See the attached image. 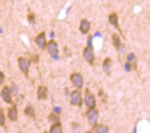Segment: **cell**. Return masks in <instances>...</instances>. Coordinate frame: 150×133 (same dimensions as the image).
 <instances>
[{"instance_id": "obj_1", "label": "cell", "mask_w": 150, "mask_h": 133, "mask_svg": "<svg viewBox=\"0 0 150 133\" xmlns=\"http://www.w3.org/2000/svg\"><path fill=\"white\" fill-rule=\"evenodd\" d=\"M83 56L88 64L94 66L95 63V52H94V47H92V37H88V41H87V47L83 50Z\"/></svg>"}, {"instance_id": "obj_2", "label": "cell", "mask_w": 150, "mask_h": 133, "mask_svg": "<svg viewBox=\"0 0 150 133\" xmlns=\"http://www.w3.org/2000/svg\"><path fill=\"white\" fill-rule=\"evenodd\" d=\"M17 62H18L19 70L23 73L25 77H28V76H29V70H30V59H28L25 56H19Z\"/></svg>"}, {"instance_id": "obj_3", "label": "cell", "mask_w": 150, "mask_h": 133, "mask_svg": "<svg viewBox=\"0 0 150 133\" xmlns=\"http://www.w3.org/2000/svg\"><path fill=\"white\" fill-rule=\"evenodd\" d=\"M86 117H87V119H88V124L94 128V126L98 124V119H99V113H98V110H96L95 107H94V108H88V110H87V113H86Z\"/></svg>"}, {"instance_id": "obj_4", "label": "cell", "mask_w": 150, "mask_h": 133, "mask_svg": "<svg viewBox=\"0 0 150 133\" xmlns=\"http://www.w3.org/2000/svg\"><path fill=\"white\" fill-rule=\"evenodd\" d=\"M70 104L76 106V107H81L83 106V95L80 89H74L70 93Z\"/></svg>"}, {"instance_id": "obj_5", "label": "cell", "mask_w": 150, "mask_h": 133, "mask_svg": "<svg viewBox=\"0 0 150 133\" xmlns=\"http://www.w3.org/2000/svg\"><path fill=\"white\" fill-rule=\"evenodd\" d=\"M84 103L88 108H94L96 106V99H95V95L92 93L90 89H86V93H84Z\"/></svg>"}, {"instance_id": "obj_6", "label": "cell", "mask_w": 150, "mask_h": 133, "mask_svg": "<svg viewBox=\"0 0 150 133\" xmlns=\"http://www.w3.org/2000/svg\"><path fill=\"white\" fill-rule=\"evenodd\" d=\"M47 51H48V54H50L54 59H58L59 58V50H58V43L55 41V40H50V41H47Z\"/></svg>"}, {"instance_id": "obj_7", "label": "cell", "mask_w": 150, "mask_h": 133, "mask_svg": "<svg viewBox=\"0 0 150 133\" xmlns=\"http://www.w3.org/2000/svg\"><path fill=\"white\" fill-rule=\"evenodd\" d=\"M70 83L73 84V87H76V89H81L84 85V78L80 73H72L70 74Z\"/></svg>"}, {"instance_id": "obj_8", "label": "cell", "mask_w": 150, "mask_h": 133, "mask_svg": "<svg viewBox=\"0 0 150 133\" xmlns=\"http://www.w3.org/2000/svg\"><path fill=\"white\" fill-rule=\"evenodd\" d=\"M35 43L36 46L40 48V50H46L47 48V36H46V32H40L35 37Z\"/></svg>"}, {"instance_id": "obj_9", "label": "cell", "mask_w": 150, "mask_h": 133, "mask_svg": "<svg viewBox=\"0 0 150 133\" xmlns=\"http://www.w3.org/2000/svg\"><path fill=\"white\" fill-rule=\"evenodd\" d=\"M0 96H1V99H3L7 104H11V103H13V95H11V88L10 87H3L1 88Z\"/></svg>"}, {"instance_id": "obj_10", "label": "cell", "mask_w": 150, "mask_h": 133, "mask_svg": "<svg viewBox=\"0 0 150 133\" xmlns=\"http://www.w3.org/2000/svg\"><path fill=\"white\" fill-rule=\"evenodd\" d=\"M108 21H109V23L113 26V28H116V30H117L118 33H121V28H120V25H118V15L117 13H110L109 17H108ZM123 34V33H121Z\"/></svg>"}, {"instance_id": "obj_11", "label": "cell", "mask_w": 150, "mask_h": 133, "mask_svg": "<svg viewBox=\"0 0 150 133\" xmlns=\"http://www.w3.org/2000/svg\"><path fill=\"white\" fill-rule=\"evenodd\" d=\"M79 29H80V32L83 33V34H88L90 33V29H91V23H90V21L88 19H81L80 21V23H79Z\"/></svg>"}, {"instance_id": "obj_12", "label": "cell", "mask_w": 150, "mask_h": 133, "mask_svg": "<svg viewBox=\"0 0 150 133\" xmlns=\"http://www.w3.org/2000/svg\"><path fill=\"white\" fill-rule=\"evenodd\" d=\"M48 97V89L46 85H39L37 88V99L39 100H46Z\"/></svg>"}, {"instance_id": "obj_13", "label": "cell", "mask_w": 150, "mask_h": 133, "mask_svg": "<svg viewBox=\"0 0 150 133\" xmlns=\"http://www.w3.org/2000/svg\"><path fill=\"white\" fill-rule=\"evenodd\" d=\"M7 117H8V119L10 121H13V122H15V121L18 119V108H17V106L15 104H13L8 108V111H7Z\"/></svg>"}, {"instance_id": "obj_14", "label": "cell", "mask_w": 150, "mask_h": 133, "mask_svg": "<svg viewBox=\"0 0 150 133\" xmlns=\"http://www.w3.org/2000/svg\"><path fill=\"white\" fill-rule=\"evenodd\" d=\"M112 63H113V60L110 59V58H106L103 60V63H102V67H103V71L106 73V76L112 74Z\"/></svg>"}, {"instance_id": "obj_15", "label": "cell", "mask_w": 150, "mask_h": 133, "mask_svg": "<svg viewBox=\"0 0 150 133\" xmlns=\"http://www.w3.org/2000/svg\"><path fill=\"white\" fill-rule=\"evenodd\" d=\"M92 133H109V126L105 124H96L92 129Z\"/></svg>"}, {"instance_id": "obj_16", "label": "cell", "mask_w": 150, "mask_h": 133, "mask_svg": "<svg viewBox=\"0 0 150 133\" xmlns=\"http://www.w3.org/2000/svg\"><path fill=\"white\" fill-rule=\"evenodd\" d=\"M112 43H113V47L116 50H121V40H120V36L117 33H113L112 34Z\"/></svg>"}, {"instance_id": "obj_17", "label": "cell", "mask_w": 150, "mask_h": 133, "mask_svg": "<svg viewBox=\"0 0 150 133\" xmlns=\"http://www.w3.org/2000/svg\"><path fill=\"white\" fill-rule=\"evenodd\" d=\"M50 133H64V129H62V125H61V122H55V124L51 125Z\"/></svg>"}, {"instance_id": "obj_18", "label": "cell", "mask_w": 150, "mask_h": 133, "mask_svg": "<svg viewBox=\"0 0 150 133\" xmlns=\"http://www.w3.org/2000/svg\"><path fill=\"white\" fill-rule=\"evenodd\" d=\"M25 115H26V117H30V118H35V117H36L33 106H26V107H25Z\"/></svg>"}, {"instance_id": "obj_19", "label": "cell", "mask_w": 150, "mask_h": 133, "mask_svg": "<svg viewBox=\"0 0 150 133\" xmlns=\"http://www.w3.org/2000/svg\"><path fill=\"white\" fill-rule=\"evenodd\" d=\"M124 69H125V71H131L132 69H137V63H131V62H125V64H124Z\"/></svg>"}, {"instance_id": "obj_20", "label": "cell", "mask_w": 150, "mask_h": 133, "mask_svg": "<svg viewBox=\"0 0 150 133\" xmlns=\"http://www.w3.org/2000/svg\"><path fill=\"white\" fill-rule=\"evenodd\" d=\"M48 119H50L52 124H55V122H59V117L55 113H51L50 115H48Z\"/></svg>"}, {"instance_id": "obj_21", "label": "cell", "mask_w": 150, "mask_h": 133, "mask_svg": "<svg viewBox=\"0 0 150 133\" xmlns=\"http://www.w3.org/2000/svg\"><path fill=\"white\" fill-rule=\"evenodd\" d=\"M26 18H28V22L30 23V25H35V22H36V17H35L33 13H29Z\"/></svg>"}, {"instance_id": "obj_22", "label": "cell", "mask_w": 150, "mask_h": 133, "mask_svg": "<svg viewBox=\"0 0 150 133\" xmlns=\"http://www.w3.org/2000/svg\"><path fill=\"white\" fill-rule=\"evenodd\" d=\"M127 62H131V63H137V56H135V54H128L127 56Z\"/></svg>"}, {"instance_id": "obj_23", "label": "cell", "mask_w": 150, "mask_h": 133, "mask_svg": "<svg viewBox=\"0 0 150 133\" xmlns=\"http://www.w3.org/2000/svg\"><path fill=\"white\" fill-rule=\"evenodd\" d=\"M4 125H6V117H4L3 110L0 108V126H4Z\"/></svg>"}, {"instance_id": "obj_24", "label": "cell", "mask_w": 150, "mask_h": 133, "mask_svg": "<svg viewBox=\"0 0 150 133\" xmlns=\"http://www.w3.org/2000/svg\"><path fill=\"white\" fill-rule=\"evenodd\" d=\"M4 80H6V76L3 71H0V85H3V83H4Z\"/></svg>"}, {"instance_id": "obj_25", "label": "cell", "mask_w": 150, "mask_h": 133, "mask_svg": "<svg viewBox=\"0 0 150 133\" xmlns=\"http://www.w3.org/2000/svg\"><path fill=\"white\" fill-rule=\"evenodd\" d=\"M65 52H66V55H70V51H69V48H68V47H65Z\"/></svg>"}, {"instance_id": "obj_26", "label": "cell", "mask_w": 150, "mask_h": 133, "mask_svg": "<svg viewBox=\"0 0 150 133\" xmlns=\"http://www.w3.org/2000/svg\"><path fill=\"white\" fill-rule=\"evenodd\" d=\"M44 133H46V132H44Z\"/></svg>"}]
</instances>
